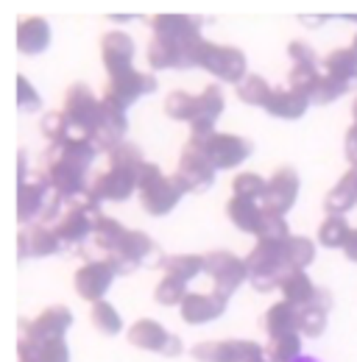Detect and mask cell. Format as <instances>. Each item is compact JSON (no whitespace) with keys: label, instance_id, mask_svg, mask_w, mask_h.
Masks as SVG:
<instances>
[{"label":"cell","instance_id":"6","mask_svg":"<svg viewBox=\"0 0 357 362\" xmlns=\"http://www.w3.org/2000/svg\"><path fill=\"white\" fill-rule=\"evenodd\" d=\"M98 218H101V201L87 192V195L67 204L64 215L59 218V223L53 228L64 245H81L89 234H95Z\"/></svg>","mask_w":357,"mask_h":362},{"label":"cell","instance_id":"32","mask_svg":"<svg viewBox=\"0 0 357 362\" xmlns=\"http://www.w3.org/2000/svg\"><path fill=\"white\" fill-rule=\"evenodd\" d=\"M263 329L268 332V337H282V334L299 332V310L288 301H276L263 315Z\"/></svg>","mask_w":357,"mask_h":362},{"label":"cell","instance_id":"27","mask_svg":"<svg viewBox=\"0 0 357 362\" xmlns=\"http://www.w3.org/2000/svg\"><path fill=\"white\" fill-rule=\"evenodd\" d=\"M226 215L229 221L234 223L237 231L243 234H260V226H263V215L266 209L257 206V201H249V198H240V195H232L229 204H226Z\"/></svg>","mask_w":357,"mask_h":362},{"label":"cell","instance_id":"29","mask_svg":"<svg viewBox=\"0 0 357 362\" xmlns=\"http://www.w3.org/2000/svg\"><path fill=\"white\" fill-rule=\"evenodd\" d=\"M50 45V25L45 17H26L17 25V47L26 56H37Z\"/></svg>","mask_w":357,"mask_h":362},{"label":"cell","instance_id":"45","mask_svg":"<svg viewBox=\"0 0 357 362\" xmlns=\"http://www.w3.org/2000/svg\"><path fill=\"white\" fill-rule=\"evenodd\" d=\"M290 237V228H288V221H285V215H279V212H268L263 215V226H260V234H257V240H266V243H285Z\"/></svg>","mask_w":357,"mask_h":362},{"label":"cell","instance_id":"1","mask_svg":"<svg viewBox=\"0 0 357 362\" xmlns=\"http://www.w3.org/2000/svg\"><path fill=\"white\" fill-rule=\"evenodd\" d=\"M98 153H101L98 145L87 136H70V139H64L59 145H47L42 173L50 181L53 192L59 198H64L67 204L81 198V195H87V170Z\"/></svg>","mask_w":357,"mask_h":362},{"label":"cell","instance_id":"42","mask_svg":"<svg viewBox=\"0 0 357 362\" xmlns=\"http://www.w3.org/2000/svg\"><path fill=\"white\" fill-rule=\"evenodd\" d=\"M232 189H234V195H240V198H249V201H266L268 181L263 179L260 173L246 170V173H237V176H234Z\"/></svg>","mask_w":357,"mask_h":362},{"label":"cell","instance_id":"44","mask_svg":"<svg viewBox=\"0 0 357 362\" xmlns=\"http://www.w3.org/2000/svg\"><path fill=\"white\" fill-rule=\"evenodd\" d=\"M184 296H187V284L178 279H171V276H162V281L154 290V301L162 307H181Z\"/></svg>","mask_w":357,"mask_h":362},{"label":"cell","instance_id":"24","mask_svg":"<svg viewBox=\"0 0 357 362\" xmlns=\"http://www.w3.org/2000/svg\"><path fill=\"white\" fill-rule=\"evenodd\" d=\"M50 195H53V187H50V181H47L45 173H40L37 181L20 184L17 187V221L31 226V221L45 212Z\"/></svg>","mask_w":357,"mask_h":362},{"label":"cell","instance_id":"12","mask_svg":"<svg viewBox=\"0 0 357 362\" xmlns=\"http://www.w3.org/2000/svg\"><path fill=\"white\" fill-rule=\"evenodd\" d=\"M157 87H159L157 84V76L140 73V70H129V73H120V76H112L109 78V84H106L101 100L109 103V106H115V109H120V112H126L140 98L157 92Z\"/></svg>","mask_w":357,"mask_h":362},{"label":"cell","instance_id":"35","mask_svg":"<svg viewBox=\"0 0 357 362\" xmlns=\"http://www.w3.org/2000/svg\"><path fill=\"white\" fill-rule=\"evenodd\" d=\"M162 273L171 276V279H178V281H193L196 276L204 273V257L198 254H174V257H165L162 259Z\"/></svg>","mask_w":357,"mask_h":362},{"label":"cell","instance_id":"52","mask_svg":"<svg viewBox=\"0 0 357 362\" xmlns=\"http://www.w3.org/2000/svg\"><path fill=\"white\" fill-rule=\"evenodd\" d=\"M352 117H355V123H357V98H355V103H352Z\"/></svg>","mask_w":357,"mask_h":362},{"label":"cell","instance_id":"33","mask_svg":"<svg viewBox=\"0 0 357 362\" xmlns=\"http://www.w3.org/2000/svg\"><path fill=\"white\" fill-rule=\"evenodd\" d=\"M282 257H285V268L288 271H307L315 262V243L310 237L290 234L282 243Z\"/></svg>","mask_w":357,"mask_h":362},{"label":"cell","instance_id":"7","mask_svg":"<svg viewBox=\"0 0 357 362\" xmlns=\"http://www.w3.org/2000/svg\"><path fill=\"white\" fill-rule=\"evenodd\" d=\"M70 129L76 132V136H92L98 134L101 126V98H95L87 84H73L64 92V106H62Z\"/></svg>","mask_w":357,"mask_h":362},{"label":"cell","instance_id":"28","mask_svg":"<svg viewBox=\"0 0 357 362\" xmlns=\"http://www.w3.org/2000/svg\"><path fill=\"white\" fill-rule=\"evenodd\" d=\"M17 357L20 362H70V349L62 340H23L17 343Z\"/></svg>","mask_w":357,"mask_h":362},{"label":"cell","instance_id":"9","mask_svg":"<svg viewBox=\"0 0 357 362\" xmlns=\"http://www.w3.org/2000/svg\"><path fill=\"white\" fill-rule=\"evenodd\" d=\"M196 362H271L266 349L254 340H204L193 346Z\"/></svg>","mask_w":357,"mask_h":362},{"label":"cell","instance_id":"22","mask_svg":"<svg viewBox=\"0 0 357 362\" xmlns=\"http://www.w3.org/2000/svg\"><path fill=\"white\" fill-rule=\"evenodd\" d=\"M193 47L176 45V42H168V40H159L154 37L148 42V50H145V62L154 73L159 70H187V67H196V59H193Z\"/></svg>","mask_w":357,"mask_h":362},{"label":"cell","instance_id":"21","mask_svg":"<svg viewBox=\"0 0 357 362\" xmlns=\"http://www.w3.org/2000/svg\"><path fill=\"white\" fill-rule=\"evenodd\" d=\"M101 62L109 78L134 70V40L126 31H106L101 37Z\"/></svg>","mask_w":357,"mask_h":362},{"label":"cell","instance_id":"3","mask_svg":"<svg viewBox=\"0 0 357 362\" xmlns=\"http://www.w3.org/2000/svg\"><path fill=\"white\" fill-rule=\"evenodd\" d=\"M193 59H196V67L212 73L215 78H221L226 84H234V87L249 76L246 53L234 45H218V42L201 40L193 50Z\"/></svg>","mask_w":357,"mask_h":362},{"label":"cell","instance_id":"5","mask_svg":"<svg viewBox=\"0 0 357 362\" xmlns=\"http://www.w3.org/2000/svg\"><path fill=\"white\" fill-rule=\"evenodd\" d=\"M103 259H109V262L115 265L118 276H126V273L137 271L140 265H151V262L162 265V259H165V257H159L157 243H154L145 231H140V228H129V231L123 234V240H120L112 251H106V254H103Z\"/></svg>","mask_w":357,"mask_h":362},{"label":"cell","instance_id":"25","mask_svg":"<svg viewBox=\"0 0 357 362\" xmlns=\"http://www.w3.org/2000/svg\"><path fill=\"white\" fill-rule=\"evenodd\" d=\"M329 310H332V293L327 287H318L312 304L299 310V334L302 337H321L327 332Z\"/></svg>","mask_w":357,"mask_h":362},{"label":"cell","instance_id":"18","mask_svg":"<svg viewBox=\"0 0 357 362\" xmlns=\"http://www.w3.org/2000/svg\"><path fill=\"white\" fill-rule=\"evenodd\" d=\"M154 28V37L176 42V45L193 47L201 42V20L187 14H157L148 20Z\"/></svg>","mask_w":357,"mask_h":362},{"label":"cell","instance_id":"19","mask_svg":"<svg viewBox=\"0 0 357 362\" xmlns=\"http://www.w3.org/2000/svg\"><path fill=\"white\" fill-rule=\"evenodd\" d=\"M296 198H299V173L290 165H282L268 179V192H266V201H263V209L285 215V212L293 209Z\"/></svg>","mask_w":357,"mask_h":362},{"label":"cell","instance_id":"49","mask_svg":"<svg viewBox=\"0 0 357 362\" xmlns=\"http://www.w3.org/2000/svg\"><path fill=\"white\" fill-rule=\"evenodd\" d=\"M288 56L293 59V64L299 67H318V56H315V47L302 42V40H293L288 45Z\"/></svg>","mask_w":357,"mask_h":362},{"label":"cell","instance_id":"26","mask_svg":"<svg viewBox=\"0 0 357 362\" xmlns=\"http://www.w3.org/2000/svg\"><path fill=\"white\" fill-rule=\"evenodd\" d=\"M357 204V168H349L338 184L324 195V212L327 215H346Z\"/></svg>","mask_w":357,"mask_h":362},{"label":"cell","instance_id":"8","mask_svg":"<svg viewBox=\"0 0 357 362\" xmlns=\"http://www.w3.org/2000/svg\"><path fill=\"white\" fill-rule=\"evenodd\" d=\"M142 165H118V162H109V168L92 179L89 195L98 198L101 204L103 201H115V204L129 201L134 192H140V170H142Z\"/></svg>","mask_w":357,"mask_h":362},{"label":"cell","instance_id":"34","mask_svg":"<svg viewBox=\"0 0 357 362\" xmlns=\"http://www.w3.org/2000/svg\"><path fill=\"white\" fill-rule=\"evenodd\" d=\"M324 70H327V76H329V78H335V81H344V84L355 87L357 84L355 50H352V47H338V50L327 53V59H324Z\"/></svg>","mask_w":357,"mask_h":362},{"label":"cell","instance_id":"40","mask_svg":"<svg viewBox=\"0 0 357 362\" xmlns=\"http://www.w3.org/2000/svg\"><path fill=\"white\" fill-rule=\"evenodd\" d=\"M126 231H129V228L123 226L120 221L101 215V218H98V223H95V234H92V240H95V245L106 254V251H112V248L123 240V234H126Z\"/></svg>","mask_w":357,"mask_h":362},{"label":"cell","instance_id":"11","mask_svg":"<svg viewBox=\"0 0 357 362\" xmlns=\"http://www.w3.org/2000/svg\"><path fill=\"white\" fill-rule=\"evenodd\" d=\"M187 145L190 148H198L212 162L215 170H232V168L243 165L251 156V151H254L251 139L237 134H218V132L210 136L207 142H187Z\"/></svg>","mask_w":357,"mask_h":362},{"label":"cell","instance_id":"39","mask_svg":"<svg viewBox=\"0 0 357 362\" xmlns=\"http://www.w3.org/2000/svg\"><path fill=\"white\" fill-rule=\"evenodd\" d=\"M89 320H92V326H95L101 334H106V337H115V334H120V332H123L120 313H118L109 301H98V304H92Z\"/></svg>","mask_w":357,"mask_h":362},{"label":"cell","instance_id":"48","mask_svg":"<svg viewBox=\"0 0 357 362\" xmlns=\"http://www.w3.org/2000/svg\"><path fill=\"white\" fill-rule=\"evenodd\" d=\"M17 106L23 109V112H40V106H42V100H40V92L31 87V81L26 78V76H17Z\"/></svg>","mask_w":357,"mask_h":362},{"label":"cell","instance_id":"16","mask_svg":"<svg viewBox=\"0 0 357 362\" xmlns=\"http://www.w3.org/2000/svg\"><path fill=\"white\" fill-rule=\"evenodd\" d=\"M215 173H218V170L212 168V162H210L198 148L184 145L174 176L181 181V187H184L187 192H207V189L215 184Z\"/></svg>","mask_w":357,"mask_h":362},{"label":"cell","instance_id":"23","mask_svg":"<svg viewBox=\"0 0 357 362\" xmlns=\"http://www.w3.org/2000/svg\"><path fill=\"white\" fill-rule=\"evenodd\" d=\"M17 248H20V259H37V257H53L64 248V243L59 240L56 228L45 226V223H31L20 231L17 237Z\"/></svg>","mask_w":357,"mask_h":362},{"label":"cell","instance_id":"47","mask_svg":"<svg viewBox=\"0 0 357 362\" xmlns=\"http://www.w3.org/2000/svg\"><path fill=\"white\" fill-rule=\"evenodd\" d=\"M352 90L349 84H344V81H335V78H329L327 73H324V78L318 81V87L312 92L310 103H318V106H327V103H332V100H338V98H344L346 92Z\"/></svg>","mask_w":357,"mask_h":362},{"label":"cell","instance_id":"38","mask_svg":"<svg viewBox=\"0 0 357 362\" xmlns=\"http://www.w3.org/2000/svg\"><path fill=\"white\" fill-rule=\"evenodd\" d=\"M349 231H352V226L346 223L344 215H327L324 223L318 226V243L324 248H344Z\"/></svg>","mask_w":357,"mask_h":362},{"label":"cell","instance_id":"51","mask_svg":"<svg viewBox=\"0 0 357 362\" xmlns=\"http://www.w3.org/2000/svg\"><path fill=\"white\" fill-rule=\"evenodd\" d=\"M344 257L349 259V262H357V228L349 231V237H346V243H344Z\"/></svg>","mask_w":357,"mask_h":362},{"label":"cell","instance_id":"41","mask_svg":"<svg viewBox=\"0 0 357 362\" xmlns=\"http://www.w3.org/2000/svg\"><path fill=\"white\" fill-rule=\"evenodd\" d=\"M165 115L178 123H193L196 117V95L184 90H174L165 98Z\"/></svg>","mask_w":357,"mask_h":362},{"label":"cell","instance_id":"43","mask_svg":"<svg viewBox=\"0 0 357 362\" xmlns=\"http://www.w3.org/2000/svg\"><path fill=\"white\" fill-rule=\"evenodd\" d=\"M324 76L318 73V67H299V64H293V70L288 73V84H290V90L299 92V95H305L307 100L312 98V92L318 87V81H321Z\"/></svg>","mask_w":357,"mask_h":362},{"label":"cell","instance_id":"46","mask_svg":"<svg viewBox=\"0 0 357 362\" xmlns=\"http://www.w3.org/2000/svg\"><path fill=\"white\" fill-rule=\"evenodd\" d=\"M42 134L45 139L50 142V145H59V142H64V139H70V123H67V117H64V112H47L42 117Z\"/></svg>","mask_w":357,"mask_h":362},{"label":"cell","instance_id":"37","mask_svg":"<svg viewBox=\"0 0 357 362\" xmlns=\"http://www.w3.org/2000/svg\"><path fill=\"white\" fill-rule=\"evenodd\" d=\"M234 92H237V98H240L246 106H260V109H266L271 95H273V90L268 87L266 78H263V76H254V73H249V76L234 87Z\"/></svg>","mask_w":357,"mask_h":362},{"label":"cell","instance_id":"14","mask_svg":"<svg viewBox=\"0 0 357 362\" xmlns=\"http://www.w3.org/2000/svg\"><path fill=\"white\" fill-rule=\"evenodd\" d=\"M226 100L218 84H207L201 95H196V117L190 123V139L187 142H207L215 134V120L223 115Z\"/></svg>","mask_w":357,"mask_h":362},{"label":"cell","instance_id":"20","mask_svg":"<svg viewBox=\"0 0 357 362\" xmlns=\"http://www.w3.org/2000/svg\"><path fill=\"white\" fill-rule=\"evenodd\" d=\"M229 307V298L221 296V293H187L178 313H181V320L190 323V326H204V323H212L226 313Z\"/></svg>","mask_w":357,"mask_h":362},{"label":"cell","instance_id":"15","mask_svg":"<svg viewBox=\"0 0 357 362\" xmlns=\"http://www.w3.org/2000/svg\"><path fill=\"white\" fill-rule=\"evenodd\" d=\"M115 279H118V271H115V265L109 259H89L76 271L73 284H76V293L84 301L98 304V301H103V296L109 293Z\"/></svg>","mask_w":357,"mask_h":362},{"label":"cell","instance_id":"10","mask_svg":"<svg viewBox=\"0 0 357 362\" xmlns=\"http://www.w3.org/2000/svg\"><path fill=\"white\" fill-rule=\"evenodd\" d=\"M204 273L212 279V290L232 298L243 281H249L246 259H240L232 251H210L204 254Z\"/></svg>","mask_w":357,"mask_h":362},{"label":"cell","instance_id":"17","mask_svg":"<svg viewBox=\"0 0 357 362\" xmlns=\"http://www.w3.org/2000/svg\"><path fill=\"white\" fill-rule=\"evenodd\" d=\"M73 326V313L67 310V307H47L42 310L37 317H31V320H23L20 323V337L23 340H37V343H42V340H62L64 334H67V329Z\"/></svg>","mask_w":357,"mask_h":362},{"label":"cell","instance_id":"53","mask_svg":"<svg viewBox=\"0 0 357 362\" xmlns=\"http://www.w3.org/2000/svg\"><path fill=\"white\" fill-rule=\"evenodd\" d=\"M352 50H355V56H357V31H355V40H352Z\"/></svg>","mask_w":357,"mask_h":362},{"label":"cell","instance_id":"50","mask_svg":"<svg viewBox=\"0 0 357 362\" xmlns=\"http://www.w3.org/2000/svg\"><path fill=\"white\" fill-rule=\"evenodd\" d=\"M344 153H346L349 165L357 168V123L346 132V136H344Z\"/></svg>","mask_w":357,"mask_h":362},{"label":"cell","instance_id":"4","mask_svg":"<svg viewBox=\"0 0 357 362\" xmlns=\"http://www.w3.org/2000/svg\"><path fill=\"white\" fill-rule=\"evenodd\" d=\"M246 268H249V284L257 293L276 290L282 284V279L290 273L285 268L282 245L279 243H266V240H257V245L246 257Z\"/></svg>","mask_w":357,"mask_h":362},{"label":"cell","instance_id":"36","mask_svg":"<svg viewBox=\"0 0 357 362\" xmlns=\"http://www.w3.org/2000/svg\"><path fill=\"white\" fill-rule=\"evenodd\" d=\"M266 354L271 362H296L302 357V334L290 332L282 337H268Z\"/></svg>","mask_w":357,"mask_h":362},{"label":"cell","instance_id":"2","mask_svg":"<svg viewBox=\"0 0 357 362\" xmlns=\"http://www.w3.org/2000/svg\"><path fill=\"white\" fill-rule=\"evenodd\" d=\"M140 204L151 218H165L176 209V204L187 195L176 176H165L159 165L145 162L140 170Z\"/></svg>","mask_w":357,"mask_h":362},{"label":"cell","instance_id":"30","mask_svg":"<svg viewBox=\"0 0 357 362\" xmlns=\"http://www.w3.org/2000/svg\"><path fill=\"white\" fill-rule=\"evenodd\" d=\"M307 109H310V100L305 95L293 92L290 87L288 90H273V95H271V100H268L266 106L268 115H273L279 120H299V117L307 115Z\"/></svg>","mask_w":357,"mask_h":362},{"label":"cell","instance_id":"31","mask_svg":"<svg viewBox=\"0 0 357 362\" xmlns=\"http://www.w3.org/2000/svg\"><path fill=\"white\" fill-rule=\"evenodd\" d=\"M279 290H282V301L293 304L296 310L312 304V298H315V293H318V287L312 284V279L305 271H290L282 279Z\"/></svg>","mask_w":357,"mask_h":362},{"label":"cell","instance_id":"13","mask_svg":"<svg viewBox=\"0 0 357 362\" xmlns=\"http://www.w3.org/2000/svg\"><path fill=\"white\" fill-rule=\"evenodd\" d=\"M126 337H129V343H132L134 349L157 351V354H162V357H178V354L184 351L181 337H178V334H171L162 323H157V320H151V317L134 320L132 326H129V332H126Z\"/></svg>","mask_w":357,"mask_h":362}]
</instances>
